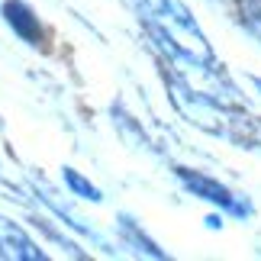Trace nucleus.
<instances>
[{
  "label": "nucleus",
  "mask_w": 261,
  "mask_h": 261,
  "mask_svg": "<svg viewBox=\"0 0 261 261\" xmlns=\"http://www.w3.org/2000/svg\"><path fill=\"white\" fill-rule=\"evenodd\" d=\"M133 4L142 23L148 26V33L155 36V42L171 58V65H177V71H184V68L219 71V62L203 29L197 26V19L180 0H133Z\"/></svg>",
  "instance_id": "obj_1"
},
{
  "label": "nucleus",
  "mask_w": 261,
  "mask_h": 261,
  "mask_svg": "<svg viewBox=\"0 0 261 261\" xmlns=\"http://www.w3.org/2000/svg\"><path fill=\"white\" fill-rule=\"evenodd\" d=\"M165 87H168V97L171 103L177 107V113L194 123L197 129L216 136V139H226L239 148H258V126L252 116H245L242 110H236L232 100H223V97H213L206 90H197L190 87L180 74H165Z\"/></svg>",
  "instance_id": "obj_2"
},
{
  "label": "nucleus",
  "mask_w": 261,
  "mask_h": 261,
  "mask_svg": "<svg viewBox=\"0 0 261 261\" xmlns=\"http://www.w3.org/2000/svg\"><path fill=\"white\" fill-rule=\"evenodd\" d=\"M174 171L180 177V184H184L194 197L206 200V203L226 210V213H232V216H248V213H252V206H248L239 194H232L226 184H219L216 177H210L203 171H194V168H174Z\"/></svg>",
  "instance_id": "obj_3"
},
{
  "label": "nucleus",
  "mask_w": 261,
  "mask_h": 261,
  "mask_svg": "<svg viewBox=\"0 0 261 261\" xmlns=\"http://www.w3.org/2000/svg\"><path fill=\"white\" fill-rule=\"evenodd\" d=\"M0 258H16V261H42L45 252L19 229L13 219L0 216Z\"/></svg>",
  "instance_id": "obj_4"
},
{
  "label": "nucleus",
  "mask_w": 261,
  "mask_h": 261,
  "mask_svg": "<svg viewBox=\"0 0 261 261\" xmlns=\"http://www.w3.org/2000/svg\"><path fill=\"white\" fill-rule=\"evenodd\" d=\"M4 19L23 42L42 45V26H39V16L23 4V0H4Z\"/></svg>",
  "instance_id": "obj_5"
},
{
  "label": "nucleus",
  "mask_w": 261,
  "mask_h": 261,
  "mask_svg": "<svg viewBox=\"0 0 261 261\" xmlns=\"http://www.w3.org/2000/svg\"><path fill=\"white\" fill-rule=\"evenodd\" d=\"M119 229H123L126 242H133V245L139 248V252H145V255H152V258H168V255L162 252V248H158V245L152 242V239H148V236L142 232V229H139V226L133 223V219H129V216H119Z\"/></svg>",
  "instance_id": "obj_6"
},
{
  "label": "nucleus",
  "mask_w": 261,
  "mask_h": 261,
  "mask_svg": "<svg viewBox=\"0 0 261 261\" xmlns=\"http://www.w3.org/2000/svg\"><path fill=\"white\" fill-rule=\"evenodd\" d=\"M236 7H239L242 26L261 42V0H236Z\"/></svg>",
  "instance_id": "obj_7"
},
{
  "label": "nucleus",
  "mask_w": 261,
  "mask_h": 261,
  "mask_svg": "<svg viewBox=\"0 0 261 261\" xmlns=\"http://www.w3.org/2000/svg\"><path fill=\"white\" fill-rule=\"evenodd\" d=\"M65 184L71 187L77 197H84V200H94V203H100V200H103V194H100V190H97L94 184H90L87 177H81V174H77L74 168H65Z\"/></svg>",
  "instance_id": "obj_8"
},
{
  "label": "nucleus",
  "mask_w": 261,
  "mask_h": 261,
  "mask_svg": "<svg viewBox=\"0 0 261 261\" xmlns=\"http://www.w3.org/2000/svg\"><path fill=\"white\" fill-rule=\"evenodd\" d=\"M252 84H255V90H258V94H261V77H255V81H252Z\"/></svg>",
  "instance_id": "obj_9"
}]
</instances>
